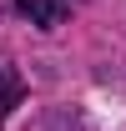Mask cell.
Returning <instances> with one entry per match:
<instances>
[{"label":"cell","mask_w":126,"mask_h":131,"mask_svg":"<svg viewBox=\"0 0 126 131\" xmlns=\"http://www.w3.org/2000/svg\"><path fill=\"white\" fill-rule=\"evenodd\" d=\"M20 101H25V76H20L15 66L0 56V126L10 121V111H15Z\"/></svg>","instance_id":"2"},{"label":"cell","mask_w":126,"mask_h":131,"mask_svg":"<svg viewBox=\"0 0 126 131\" xmlns=\"http://www.w3.org/2000/svg\"><path fill=\"white\" fill-rule=\"evenodd\" d=\"M15 10L30 25H40V30H56L66 20V10H71V0H15Z\"/></svg>","instance_id":"1"}]
</instances>
